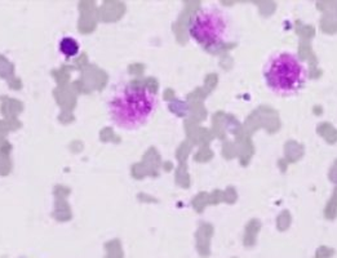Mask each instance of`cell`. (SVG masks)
I'll use <instances>...</instances> for the list:
<instances>
[{"instance_id": "3957f363", "label": "cell", "mask_w": 337, "mask_h": 258, "mask_svg": "<svg viewBox=\"0 0 337 258\" xmlns=\"http://www.w3.org/2000/svg\"><path fill=\"white\" fill-rule=\"evenodd\" d=\"M191 39L204 48L220 47L229 40L233 23L228 14L215 7L202 8L191 17L189 25Z\"/></svg>"}, {"instance_id": "6da1fadb", "label": "cell", "mask_w": 337, "mask_h": 258, "mask_svg": "<svg viewBox=\"0 0 337 258\" xmlns=\"http://www.w3.org/2000/svg\"><path fill=\"white\" fill-rule=\"evenodd\" d=\"M157 107V95L150 89L123 85L110 97L109 114L119 128L137 129L149 121Z\"/></svg>"}, {"instance_id": "7a4b0ae2", "label": "cell", "mask_w": 337, "mask_h": 258, "mask_svg": "<svg viewBox=\"0 0 337 258\" xmlns=\"http://www.w3.org/2000/svg\"><path fill=\"white\" fill-rule=\"evenodd\" d=\"M262 75L266 87L274 94L291 97L307 84L308 68L293 52H277L265 62Z\"/></svg>"}, {"instance_id": "277c9868", "label": "cell", "mask_w": 337, "mask_h": 258, "mask_svg": "<svg viewBox=\"0 0 337 258\" xmlns=\"http://www.w3.org/2000/svg\"><path fill=\"white\" fill-rule=\"evenodd\" d=\"M59 49L66 57H74L79 53V44L73 38H65L59 43Z\"/></svg>"}]
</instances>
